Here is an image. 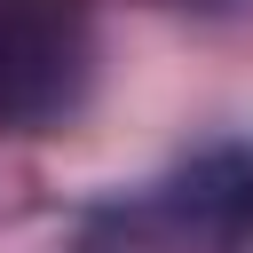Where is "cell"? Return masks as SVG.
<instances>
[{
  "instance_id": "1",
  "label": "cell",
  "mask_w": 253,
  "mask_h": 253,
  "mask_svg": "<svg viewBox=\"0 0 253 253\" xmlns=\"http://www.w3.org/2000/svg\"><path fill=\"white\" fill-rule=\"evenodd\" d=\"M95 79L87 0H0V126L47 134Z\"/></svg>"
},
{
  "instance_id": "2",
  "label": "cell",
  "mask_w": 253,
  "mask_h": 253,
  "mask_svg": "<svg viewBox=\"0 0 253 253\" xmlns=\"http://www.w3.org/2000/svg\"><path fill=\"white\" fill-rule=\"evenodd\" d=\"M166 213H174L198 245L245 253V245H253V150H213V158H198V166L174 182Z\"/></svg>"
}]
</instances>
